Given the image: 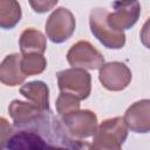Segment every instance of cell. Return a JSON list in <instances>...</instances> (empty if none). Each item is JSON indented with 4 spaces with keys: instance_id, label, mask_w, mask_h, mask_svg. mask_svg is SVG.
Returning a JSON list of instances; mask_svg holds the SVG:
<instances>
[{
    "instance_id": "obj_6",
    "label": "cell",
    "mask_w": 150,
    "mask_h": 150,
    "mask_svg": "<svg viewBox=\"0 0 150 150\" xmlns=\"http://www.w3.org/2000/svg\"><path fill=\"white\" fill-rule=\"evenodd\" d=\"M49 110H41L32 102L14 100L8 105V114L15 128H38L49 115Z\"/></svg>"
},
{
    "instance_id": "obj_13",
    "label": "cell",
    "mask_w": 150,
    "mask_h": 150,
    "mask_svg": "<svg viewBox=\"0 0 150 150\" xmlns=\"http://www.w3.org/2000/svg\"><path fill=\"white\" fill-rule=\"evenodd\" d=\"M20 94L41 110H49V89L42 81H32L20 88Z\"/></svg>"
},
{
    "instance_id": "obj_15",
    "label": "cell",
    "mask_w": 150,
    "mask_h": 150,
    "mask_svg": "<svg viewBox=\"0 0 150 150\" xmlns=\"http://www.w3.org/2000/svg\"><path fill=\"white\" fill-rule=\"evenodd\" d=\"M21 7L18 0H0V28L12 29L21 20Z\"/></svg>"
},
{
    "instance_id": "obj_7",
    "label": "cell",
    "mask_w": 150,
    "mask_h": 150,
    "mask_svg": "<svg viewBox=\"0 0 150 150\" xmlns=\"http://www.w3.org/2000/svg\"><path fill=\"white\" fill-rule=\"evenodd\" d=\"M67 61L71 67L95 70L104 63V57L89 41L82 40L70 47L67 53Z\"/></svg>"
},
{
    "instance_id": "obj_19",
    "label": "cell",
    "mask_w": 150,
    "mask_h": 150,
    "mask_svg": "<svg viewBox=\"0 0 150 150\" xmlns=\"http://www.w3.org/2000/svg\"><path fill=\"white\" fill-rule=\"evenodd\" d=\"M12 132H13V127L9 124V122L6 118L0 117V149L5 148L6 142Z\"/></svg>"
},
{
    "instance_id": "obj_16",
    "label": "cell",
    "mask_w": 150,
    "mask_h": 150,
    "mask_svg": "<svg viewBox=\"0 0 150 150\" xmlns=\"http://www.w3.org/2000/svg\"><path fill=\"white\" fill-rule=\"evenodd\" d=\"M20 67L26 76L41 74L47 67V60L42 54L30 53L22 54L20 60Z\"/></svg>"
},
{
    "instance_id": "obj_9",
    "label": "cell",
    "mask_w": 150,
    "mask_h": 150,
    "mask_svg": "<svg viewBox=\"0 0 150 150\" xmlns=\"http://www.w3.org/2000/svg\"><path fill=\"white\" fill-rule=\"evenodd\" d=\"M112 13L108 14V22L116 30L130 29L141 15L138 0H116L112 2Z\"/></svg>"
},
{
    "instance_id": "obj_18",
    "label": "cell",
    "mask_w": 150,
    "mask_h": 150,
    "mask_svg": "<svg viewBox=\"0 0 150 150\" xmlns=\"http://www.w3.org/2000/svg\"><path fill=\"white\" fill-rule=\"evenodd\" d=\"M59 0H28L32 9L39 14H43L53 9Z\"/></svg>"
},
{
    "instance_id": "obj_10",
    "label": "cell",
    "mask_w": 150,
    "mask_h": 150,
    "mask_svg": "<svg viewBox=\"0 0 150 150\" xmlns=\"http://www.w3.org/2000/svg\"><path fill=\"white\" fill-rule=\"evenodd\" d=\"M124 123L136 134H146L150 130V101L148 98L132 103L124 114Z\"/></svg>"
},
{
    "instance_id": "obj_3",
    "label": "cell",
    "mask_w": 150,
    "mask_h": 150,
    "mask_svg": "<svg viewBox=\"0 0 150 150\" xmlns=\"http://www.w3.org/2000/svg\"><path fill=\"white\" fill-rule=\"evenodd\" d=\"M57 86L61 91L75 95L80 101L86 100L91 91V76L82 68H68L56 74Z\"/></svg>"
},
{
    "instance_id": "obj_1",
    "label": "cell",
    "mask_w": 150,
    "mask_h": 150,
    "mask_svg": "<svg viewBox=\"0 0 150 150\" xmlns=\"http://www.w3.org/2000/svg\"><path fill=\"white\" fill-rule=\"evenodd\" d=\"M128 137V127L122 117L104 120L93 135L91 148L100 150H117Z\"/></svg>"
},
{
    "instance_id": "obj_11",
    "label": "cell",
    "mask_w": 150,
    "mask_h": 150,
    "mask_svg": "<svg viewBox=\"0 0 150 150\" xmlns=\"http://www.w3.org/2000/svg\"><path fill=\"white\" fill-rule=\"evenodd\" d=\"M5 148L7 149H46L50 145L46 142L45 137L38 129L34 128H19L16 132L11 134Z\"/></svg>"
},
{
    "instance_id": "obj_14",
    "label": "cell",
    "mask_w": 150,
    "mask_h": 150,
    "mask_svg": "<svg viewBox=\"0 0 150 150\" xmlns=\"http://www.w3.org/2000/svg\"><path fill=\"white\" fill-rule=\"evenodd\" d=\"M19 46L21 54H30V53L43 54L47 49V40L46 36L39 29L27 28L20 35Z\"/></svg>"
},
{
    "instance_id": "obj_5",
    "label": "cell",
    "mask_w": 150,
    "mask_h": 150,
    "mask_svg": "<svg viewBox=\"0 0 150 150\" xmlns=\"http://www.w3.org/2000/svg\"><path fill=\"white\" fill-rule=\"evenodd\" d=\"M61 122L69 136L77 141L91 137L97 128V116L88 109H79L61 116Z\"/></svg>"
},
{
    "instance_id": "obj_4",
    "label": "cell",
    "mask_w": 150,
    "mask_h": 150,
    "mask_svg": "<svg viewBox=\"0 0 150 150\" xmlns=\"http://www.w3.org/2000/svg\"><path fill=\"white\" fill-rule=\"evenodd\" d=\"M75 27L76 21L73 13L66 7H59L48 16L45 29L52 42L62 43L74 34Z\"/></svg>"
},
{
    "instance_id": "obj_8",
    "label": "cell",
    "mask_w": 150,
    "mask_h": 150,
    "mask_svg": "<svg viewBox=\"0 0 150 150\" xmlns=\"http://www.w3.org/2000/svg\"><path fill=\"white\" fill-rule=\"evenodd\" d=\"M132 74L129 67L118 61L103 63L100 67L98 80L102 86L110 91L124 90L131 82Z\"/></svg>"
},
{
    "instance_id": "obj_12",
    "label": "cell",
    "mask_w": 150,
    "mask_h": 150,
    "mask_svg": "<svg viewBox=\"0 0 150 150\" xmlns=\"http://www.w3.org/2000/svg\"><path fill=\"white\" fill-rule=\"evenodd\" d=\"M20 54L7 55L0 63V82L8 87H16L25 82L26 75L20 67Z\"/></svg>"
},
{
    "instance_id": "obj_2",
    "label": "cell",
    "mask_w": 150,
    "mask_h": 150,
    "mask_svg": "<svg viewBox=\"0 0 150 150\" xmlns=\"http://www.w3.org/2000/svg\"><path fill=\"white\" fill-rule=\"evenodd\" d=\"M108 14L109 12L105 8H94L89 16L90 30L105 48L121 49L125 45V34L109 25Z\"/></svg>"
},
{
    "instance_id": "obj_17",
    "label": "cell",
    "mask_w": 150,
    "mask_h": 150,
    "mask_svg": "<svg viewBox=\"0 0 150 150\" xmlns=\"http://www.w3.org/2000/svg\"><path fill=\"white\" fill-rule=\"evenodd\" d=\"M55 107H56L57 114L60 116H64L69 112H73L80 109V100L73 94L61 91L56 100Z\"/></svg>"
}]
</instances>
